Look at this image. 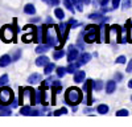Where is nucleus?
I'll return each mask as SVG.
<instances>
[{"label": "nucleus", "instance_id": "6", "mask_svg": "<svg viewBox=\"0 0 132 127\" xmlns=\"http://www.w3.org/2000/svg\"><path fill=\"white\" fill-rule=\"evenodd\" d=\"M20 95H19V99H20V105H29V102L33 101V90L27 88V89H20Z\"/></svg>", "mask_w": 132, "mask_h": 127}, {"label": "nucleus", "instance_id": "22", "mask_svg": "<svg viewBox=\"0 0 132 127\" xmlns=\"http://www.w3.org/2000/svg\"><path fill=\"white\" fill-rule=\"evenodd\" d=\"M63 56H65V52H63L62 49H57L56 52L53 53V58H54V60H61Z\"/></svg>", "mask_w": 132, "mask_h": 127}, {"label": "nucleus", "instance_id": "5", "mask_svg": "<svg viewBox=\"0 0 132 127\" xmlns=\"http://www.w3.org/2000/svg\"><path fill=\"white\" fill-rule=\"evenodd\" d=\"M0 37L4 42H11L13 38H15V30H13V27L11 25H5L0 30Z\"/></svg>", "mask_w": 132, "mask_h": 127}, {"label": "nucleus", "instance_id": "45", "mask_svg": "<svg viewBox=\"0 0 132 127\" xmlns=\"http://www.w3.org/2000/svg\"><path fill=\"white\" fill-rule=\"evenodd\" d=\"M93 111H94V109H91V107H89V109H86V110H85L86 114H87V113H93Z\"/></svg>", "mask_w": 132, "mask_h": 127}, {"label": "nucleus", "instance_id": "30", "mask_svg": "<svg viewBox=\"0 0 132 127\" xmlns=\"http://www.w3.org/2000/svg\"><path fill=\"white\" fill-rule=\"evenodd\" d=\"M128 114H129V113H128L127 109H120V110L116 111V115H118V116H127Z\"/></svg>", "mask_w": 132, "mask_h": 127}, {"label": "nucleus", "instance_id": "1", "mask_svg": "<svg viewBox=\"0 0 132 127\" xmlns=\"http://www.w3.org/2000/svg\"><path fill=\"white\" fill-rule=\"evenodd\" d=\"M60 28L57 27H52V28H46L45 27V33H44V37H45L46 44L50 48H56L57 45H62L63 44V40H62V35L61 32L58 30Z\"/></svg>", "mask_w": 132, "mask_h": 127}, {"label": "nucleus", "instance_id": "25", "mask_svg": "<svg viewBox=\"0 0 132 127\" xmlns=\"http://www.w3.org/2000/svg\"><path fill=\"white\" fill-rule=\"evenodd\" d=\"M11 114H12V110H11L9 107H7V106H3L2 110H0V115H3V116H5V115H11Z\"/></svg>", "mask_w": 132, "mask_h": 127}, {"label": "nucleus", "instance_id": "28", "mask_svg": "<svg viewBox=\"0 0 132 127\" xmlns=\"http://www.w3.org/2000/svg\"><path fill=\"white\" fill-rule=\"evenodd\" d=\"M103 89V82L102 81H95L94 82V90L99 91V90H102Z\"/></svg>", "mask_w": 132, "mask_h": 127}, {"label": "nucleus", "instance_id": "29", "mask_svg": "<svg viewBox=\"0 0 132 127\" xmlns=\"http://www.w3.org/2000/svg\"><path fill=\"white\" fill-rule=\"evenodd\" d=\"M66 73H68V72H66V68H62V66L57 68V76L58 77H63Z\"/></svg>", "mask_w": 132, "mask_h": 127}, {"label": "nucleus", "instance_id": "24", "mask_svg": "<svg viewBox=\"0 0 132 127\" xmlns=\"http://www.w3.org/2000/svg\"><path fill=\"white\" fill-rule=\"evenodd\" d=\"M71 2H73L74 7L78 9V11H81V12H82V11H83V3L81 2V0H71Z\"/></svg>", "mask_w": 132, "mask_h": 127}, {"label": "nucleus", "instance_id": "13", "mask_svg": "<svg viewBox=\"0 0 132 127\" xmlns=\"http://www.w3.org/2000/svg\"><path fill=\"white\" fill-rule=\"evenodd\" d=\"M116 90V81L114 80H111V81H108L107 83H106V93L107 94H112L114 91Z\"/></svg>", "mask_w": 132, "mask_h": 127}, {"label": "nucleus", "instance_id": "17", "mask_svg": "<svg viewBox=\"0 0 132 127\" xmlns=\"http://www.w3.org/2000/svg\"><path fill=\"white\" fill-rule=\"evenodd\" d=\"M54 69H56V65H54L53 62H49L46 66H44V73H45V74H48V76H49V74H50V73H52Z\"/></svg>", "mask_w": 132, "mask_h": 127}, {"label": "nucleus", "instance_id": "38", "mask_svg": "<svg viewBox=\"0 0 132 127\" xmlns=\"http://www.w3.org/2000/svg\"><path fill=\"white\" fill-rule=\"evenodd\" d=\"M69 25H71V27H77V25H78V23H77V20H75V19H70V20H69Z\"/></svg>", "mask_w": 132, "mask_h": 127}, {"label": "nucleus", "instance_id": "33", "mask_svg": "<svg viewBox=\"0 0 132 127\" xmlns=\"http://www.w3.org/2000/svg\"><path fill=\"white\" fill-rule=\"evenodd\" d=\"M20 57H21V50L19 49V50H16V52H15V54H13L12 60H13V61H19V60H20Z\"/></svg>", "mask_w": 132, "mask_h": 127}, {"label": "nucleus", "instance_id": "47", "mask_svg": "<svg viewBox=\"0 0 132 127\" xmlns=\"http://www.w3.org/2000/svg\"><path fill=\"white\" fill-rule=\"evenodd\" d=\"M128 88L132 89V80H129V82H128Z\"/></svg>", "mask_w": 132, "mask_h": 127}, {"label": "nucleus", "instance_id": "20", "mask_svg": "<svg viewBox=\"0 0 132 127\" xmlns=\"http://www.w3.org/2000/svg\"><path fill=\"white\" fill-rule=\"evenodd\" d=\"M63 5L66 7V9H69L71 13H74V11H75L74 8H75V7H74V4H73L71 0H63Z\"/></svg>", "mask_w": 132, "mask_h": 127}, {"label": "nucleus", "instance_id": "34", "mask_svg": "<svg viewBox=\"0 0 132 127\" xmlns=\"http://www.w3.org/2000/svg\"><path fill=\"white\" fill-rule=\"evenodd\" d=\"M127 61V58H126V56H119L116 60H115V62L116 64H124Z\"/></svg>", "mask_w": 132, "mask_h": 127}, {"label": "nucleus", "instance_id": "12", "mask_svg": "<svg viewBox=\"0 0 132 127\" xmlns=\"http://www.w3.org/2000/svg\"><path fill=\"white\" fill-rule=\"evenodd\" d=\"M12 61H13V60H12V57H11V56H8V54H3L2 57H0V68H5V66H8Z\"/></svg>", "mask_w": 132, "mask_h": 127}, {"label": "nucleus", "instance_id": "16", "mask_svg": "<svg viewBox=\"0 0 132 127\" xmlns=\"http://www.w3.org/2000/svg\"><path fill=\"white\" fill-rule=\"evenodd\" d=\"M24 12L27 15H35L36 13V8H35V5H33V4H27L24 7Z\"/></svg>", "mask_w": 132, "mask_h": 127}, {"label": "nucleus", "instance_id": "39", "mask_svg": "<svg viewBox=\"0 0 132 127\" xmlns=\"http://www.w3.org/2000/svg\"><path fill=\"white\" fill-rule=\"evenodd\" d=\"M127 73H132V60L128 62V66H127Z\"/></svg>", "mask_w": 132, "mask_h": 127}, {"label": "nucleus", "instance_id": "37", "mask_svg": "<svg viewBox=\"0 0 132 127\" xmlns=\"http://www.w3.org/2000/svg\"><path fill=\"white\" fill-rule=\"evenodd\" d=\"M120 4V0H112V9H116Z\"/></svg>", "mask_w": 132, "mask_h": 127}, {"label": "nucleus", "instance_id": "18", "mask_svg": "<svg viewBox=\"0 0 132 127\" xmlns=\"http://www.w3.org/2000/svg\"><path fill=\"white\" fill-rule=\"evenodd\" d=\"M49 45L46 44V45H44V44H40L37 48H36V53H38V54H41V53H45V52H48L49 50Z\"/></svg>", "mask_w": 132, "mask_h": 127}, {"label": "nucleus", "instance_id": "48", "mask_svg": "<svg viewBox=\"0 0 132 127\" xmlns=\"http://www.w3.org/2000/svg\"><path fill=\"white\" fill-rule=\"evenodd\" d=\"M42 2H44V3H49V0H42Z\"/></svg>", "mask_w": 132, "mask_h": 127}, {"label": "nucleus", "instance_id": "7", "mask_svg": "<svg viewBox=\"0 0 132 127\" xmlns=\"http://www.w3.org/2000/svg\"><path fill=\"white\" fill-rule=\"evenodd\" d=\"M24 29H28L29 32H27V33L23 35V37H21V40H23V42H25V44H28V42H32V41H36V29L35 27L32 25H27Z\"/></svg>", "mask_w": 132, "mask_h": 127}, {"label": "nucleus", "instance_id": "3", "mask_svg": "<svg viewBox=\"0 0 132 127\" xmlns=\"http://www.w3.org/2000/svg\"><path fill=\"white\" fill-rule=\"evenodd\" d=\"M83 40L87 44H91V42L98 41V27L95 25H89L86 28V33L83 36Z\"/></svg>", "mask_w": 132, "mask_h": 127}, {"label": "nucleus", "instance_id": "15", "mask_svg": "<svg viewBox=\"0 0 132 127\" xmlns=\"http://www.w3.org/2000/svg\"><path fill=\"white\" fill-rule=\"evenodd\" d=\"M49 64V58L46 56H40L37 60H36V65L37 66H46Z\"/></svg>", "mask_w": 132, "mask_h": 127}, {"label": "nucleus", "instance_id": "21", "mask_svg": "<svg viewBox=\"0 0 132 127\" xmlns=\"http://www.w3.org/2000/svg\"><path fill=\"white\" fill-rule=\"evenodd\" d=\"M96 111L101 114V115L107 114V113H108V106L104 105V103H103V105H99V106H98V109H96Z\"/></svg>", "mask_w": 132, "mask_h": 127}, {"label": "nucleus", "instance_id": "19", "mask_svg": "<svg viewBox=\"0 0 132 127\" xmlns=\"http://www.w3.org/2000/svg\"><path fill=\"white\" fill-rule=\"evenodd\" d=\"M30 113H32V109H30L29 105H24L23 107L20 109V114L21 115H30Z\"/></svg>", "mask_w": 132, "mask_h": 127}, {"label": "nucleus", "instance_id": "8", "mask_svg": "<svg viewBox=\"0 0 132 127\" xmlns=\"http://www.w3.org/2000/svg\"><path fill=\"white\" fill-rule=\"evenodd\" d=\"M120 27H118V25H112V27H110L108 28V35H110V40H112L114 37L116 38V41H119L120 40Z\"/></svg>", "mask_w": 132, "mask_h": 127}, {"label": "nucleus", "instance_id": "44", "mask_svg": "<svg viewBox=\"0 0 132 127\" xmlns=\"http://www.w3.org/2000/svg\"><path fill=\"white\" fill-rule=\"evenodd\" d=\"M49 23H50V24L53 23V19H52L50 16H49V17H46V24H49Z\"/></svg>", "mask_w": 132, "mask_h": 127}, {"label": "nucleus", "instance_id": "35", "mask_svg": "<svg viewBox=\"0 0 132 127\" xmlns=\"http://www.w3.org/2000/svg\"><path fill=\"white\" fill-rule=\"evenodd\" d=\"M131 2H132V0H123V4H122L123 9H127V8H129V7H131Z\"/></svg>", "mask_w": 132, "mask_h": 127}, {"label": "nucleus", "instance_id": "23", "mask_svg": "<svg viewBox=\"0 0 132 127\" xmlns=\"http://www.w3.org/2000/svg\"><path fill=\"white\" fill-rule=\"evenodd\" d=\"M54 13H56V17H57L58 20H63V17H65L63 9H61V8H56V9H54Z\"/></svg>", "mask_w": 132, "mask_h": 127}, {"label": "nucleus", "instance_id": "31", "mask_svg": "<svg viewBox=\"0 0 132 127\" xmlns=\"http://www.w3.org/2000/svg\"><path fill=\"white\" fill-rule=\"evenodd\" d=\"M102 15H103V12H96V13H90V15H89V19H91V20H94V19H102Z\"/></svg>", "mask_w": 132, "mask_h": 127}, {"label": "nucleus", "instance_id": "43", "mask_svg": "<svg viewBox=\"0 0 132 127\" xmlns=\"http://www.w3.org/2000/svg\"><path fill=\"white\" fill-rule=\"evenodd\" d=\"M108 2H110V0H101V5H102V7H106Z\"/></svg>", "mask_w": 132, "mask_h": 127}, {"label": "nucleus", "instance_id": "2", "mask_svg": "<svg viewBox=\"0 0 132 127\" xmlns=\"http://www.w3.org/2000/svg\"><path fill=\"white\" fill-rule=\"evenodd\" d=\"M82 90L78 88H69L65 93V101L69 105H78L82 101Z\"/></svg>", "mask_w": 132, "mask_h": 127}, {"label": "nucleus", "instance_id": "50", "mask_svg": "<svg viewBox=\"0 0 132 127\" xmlns=\"http://www.w3.org/2000/svg\"><path fill=\"white\" fill-rule=\"evenodd\" d=\"M131 101H132V97H131Z\"/></svg>", "mask_w": 132, "mask_h": 127}, {"label": "nucleus", "instance_id": "4", "mask_svg": "<svg viewBox=\"0 0 132 127\" xmlns=\"http://www.w3.org/2000/svg\"><path fill=\"white\" fill-rule=\"evenodd\" d=\"M13 99V91L9 88L0 86V103L2 105H9Z\"/></svg>", "mask_w": 132, "mask_h": 127}, {"label": "nucleus", "instance_id": "9", "mask_svg": "<svg viewBox=\"0 0 132 127\" xmlns=\"http://www.w3.org/2000/svg\"><path fill=\"white\" fill-rule=\"evenodd\" d=\"M78 56H79V50L77 49L75 46L70 45L69 52H68V61L69 62H73V61H75L77 58H78Z\"/></svg>", "mask_w": 132, "mask_h": 127}, {"label": "nucleus", "instance_id": "14", "mask_svg": "<svg viewBox=\"0 0 132 127\" xmlns=\"http://www.w3.org/2000/svg\"><path fill=\"white\" fill-rule=\"evenodd\" d=\"M41 81V74L40 73H33V74H30L29 76V78H28V82L29 83H38Z\"/></svg>", "mask_w": 132, "mask_h": 127}, {"label": "nucleus", "instance_id": "27", "mask_svg": "<svg viewBox=\"0 0 132 127\" xmlns=\"http://www.w3.org/2000/svg\"><path fill=\"white\" fill-rule=\"evenodd\" d=\"M77 68H78V66H77V64H69V66L68 68H66V72H68V73H75L77 72Z\"/></svg>", "mask_w": 132, "mask_h": 127}, {"label": "nucleus", "instance_id": "26", "mask_svg": "<svg viewBox=\"0 0 132 127\" xmlns=\"http://www.w3.org/2000/svg\"><path fill=\"white\" fill-rule=\"evenodd\" d=\"M9 78H8V74H3L2 77H0V86H5V85L8 83Z\"/></svg>", "mask_w": 132, "mask_h": 127}, {"label": "nucleus", "instance_id": "36", "mask_svg": "<svg viewBox=\"0 0 132 127\" xmlns=\"http://www.w3.org/2000/svg\"><path fill=\"white\" fill-rule=\"evenodd\" d=\"M50 7H56L60 4V0H49V3H48Z\"/></svg>", "mask_w": 132, "mask_h": 127}, {"label": "nucleus", "instance_id": "46", "mask_svg": "<svg viewBox=\"0 0 132 127\" xmlns=\"http://www.w3.org/2000/svg\"><path fill=\"white\" fill-rule=\"evenodd\" d=\"M81 2H82L83 4H90V3H91V0H81Z\"/></svg>", "mask_w": 132, "mask_h": 127}, {"label": "nucleus", "instance_id": "40", "mask_svg": "<svg viewBox=\"0 0 132 127\" xmlns=\"http://www.w3.org/2000/svg\"><path fill=\"white\" fill-rule=\"evenodd\" d=\"M122 78H123V76L120 73H116L115 74V81H122Z\"/></svg>", "mask_w": 132, "mask_h": 127}, {"label": "nucleus", "instance_id": "42", "mask_svg": "<svg viewBox=\"0 0 132 127\" xmlns=\"http://www.w3.org/2000/svg\"><path fill=\"white\" fill-rule=\"evenodd\" d=\"M29 21H30V23H40V19H38V17H33V19H30Z\"/></svg>", "mask_w": 132, "mask_h": 127}, {"label": "nucleus", "instance_id": "11", "mask_svg": "<svg viewBox=\"0 0 132 127\" xmlns=\"http://www.w3.org/2000/svg\"><path fill=\"white\" fill-rule=\"evenodd\" d=\"M85 78H86V72H83V70H77V72L74 73V82L81 83L82 81H85Z\"/></svg>", "mask_w": 132, "mask_h": 127}, {"label": "nucleus", "instance_id": "49", "mask_svg": "<svg viewBox=\"0 0 132 127\" xmlns=\"http://www.w3.org/2000/svg\"><path fill=\"white\" fill-rule=\"evenodd\" d=\"M2 107H3V106H2V103H0V110H2Z\"/></svg>", "mask_w": 132, "mask_h": 127}, {"label": "nucleus", "instance_id": "10", "mask_svg": "<svg viewBox=\"0 0 132 127\" xmlns=\"http://www.w3.org/2000/svg\"><path fill=\"white\" fill-rule=\"evenodd\" d=\"M91 60V54H90V53H86V52H83L82 53V54L79 56V60H78V62H75L77 64V66H81V65H85V64H87V62H89Z\"/></svg>", "mask_w": 132, "mask_h": 127}, {"label": "nucleus", "instance_id": "32", "mask_svg": "<svg viewBox=\"0 0 132 127\" xmlns=\"http://www.w3.org/2000/svg\"><path fill=\"white\" fill-rule=\"evenodd\" d=\"M61 114H68V109L66 107H62V109H58L53 113V115H61Z\"/></svg>", "mask_w": 132, "mask_h": 127}, {"label": "nucleus", "instance_id": "41", "mask_svg": "<svg viewBox=\"0 0 132 127\" xmlns=\"http://www.w3.org/2000/svg\"><path fill=\"white\" fill-rule=\"evenodd\" d=\"M128 33H129V36H128V41H129V42H132V27L129 28V30H128Z\"/></svg>", "mask_w": 132, "mask_h": 127}]
</instances>
